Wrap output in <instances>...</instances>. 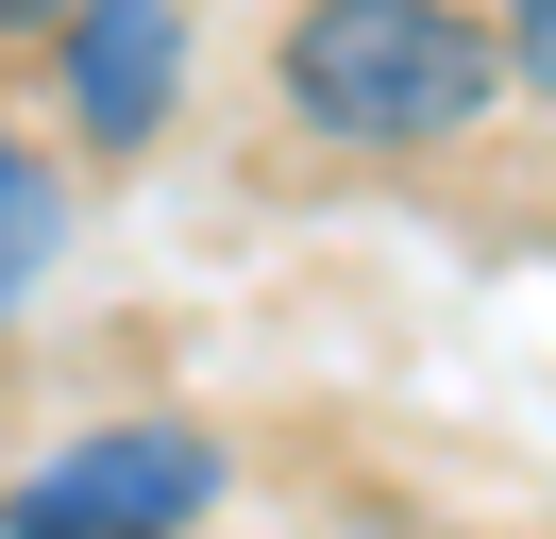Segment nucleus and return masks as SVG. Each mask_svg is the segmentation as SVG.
Wrapping results in <instances>:
<instances>
[{
	"instance_id": "f257e3e1",
	"label": "nucleus",
	"mask_w": 556,
	"mask_h": 539,
	"mask_svg": "<svg viewBox=\"0 0 556 539\" xmlns=\"http://www.w3.org/2000/svg\"><path fill=\"white\" fill-rule=\"evenodd\" d=\"M489 85H506V51L472 0H304L287 17V101L338 152H439L489 118Z\"/></svg>"
},
{
	"instance_id": "f03ea898",
	"label": "nucleus",
	"mask_w": 556,
	"mask_h": 539,
	"mask_svg": "<svg viewBox=\"0 0 556 539\" xmlns=\"http://www.w3.org/2000/svg\"><path fill=\"white\" fill-rule=\"evenodd\" d=\"M203 505H219V438H186V422H102L85 455H51V472L0 489V539H186Z\"/></svg>"
},
{
	"instance_id": "7ed1b4c3",
	"label": "nucleus",
	"mask_w": 556,
	"mask_h": 539,
	"mask_svg": "<svg viewBox=\"0 0 556 539\" xmlns=\"http://www.w3.org/2000/svg\"><path fill=\"white\" fill-rule=\"evenodd\" d=\"M169 101H186V0H68V118L136 152L169 135Z\"/></svg>"
},
{
	"instance_id": "20e7f679",
	"label": "nucleus",
	"mask_w": 556,
	"mask_h": 539,
	"mask_svg": "<svg viewBox=\"0 0 556 539\" xmlns=\"http://www.w3.org/2000/svg\"><path fill=\"white\" fill-rule=\"evenodd\" d=\"M51 220H68V202H51V168L17 152V135H0V321L35 303V270H51Z\"/></svg>"
},
{
	"instance_id": "39448f33",
	"label": "nucleus",
	"mask_w": 556,
	"mask_h": 539,
	"mask_svg": "<svg viewBox=\"0 0 556 539\" xmlns=\"http://www.w3.org/2000/svg\"><path fill=\"white\" fill-rule=\"evenodd\" d=\"M51 17H68V0H0V34H51Z\"/></svg>"
},
{
	"instance_id": "423d86ee",
	"label": "nucleus",
	"mask_w": 556,
	"mask_h": 539,
	"mask_svg": "<svg viewBox=\"0 0 556 539\" xmlns=\"http://www.w3.org/2000/svg\"><path fill=\"white\" fill-rule=\"evenodd\" d=\"M540 85H556V67H540Z\"/></svg>"
}]
</instances>
